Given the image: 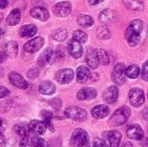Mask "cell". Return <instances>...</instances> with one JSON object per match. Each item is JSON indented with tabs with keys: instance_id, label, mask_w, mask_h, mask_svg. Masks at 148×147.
Instances as JSON below:
<instances>
[{
	"instance_id": "cell-12",
	"label": "cell",
	"mask_w": 148,
	"mask_h": 147,
	"mask_svg": "<svg viewBox=\"0 0 148 147\" xmlns=\"http://www.w3.org/2000/svg\"><path fill=\"white\" fill-rule=\"evenodd\" d=\"M30 16L36 19H38L42 22H45L49 18V13L48 10L42 6H36L32 8L29 11Z\"/></svg>"
},
{
	"instance_id": "cell-6",
	"label": "cell",
	"mask_w": 148,
	"mask_h": 147,
	"mask_svg": "<svg viewBox=\"0 0 148 147\" xmlns=\"http://www.w3.org/2000/svg\"><path fill=\"white\" fill-rule=\"evenodd\" d=\"M129 101L133 107H139L145 102V95L143 90L140 88H133L129 92Z\"/></svg>"
},
{
	"instance_id": "cell-8",
	"label": "cell",
	"mask_w": 148,
	"mask_h": 147,
	"mask_svg": "<svg viewBox=\"0 0 148 147\" xmlns=\"http://www.w3.org/2000/svg\"><path fill=\"white\" fill-rule=\"evenodd\" d=\"M44 45V39L41 36L35 37L23 45V49L29 53H35L40 50Z\"/></svg>"
},
{
	"instance_id": "cell-23",
	"label": "cell",
	"mask_w": 148,
	"mask_h": 147,
	"mask_svg": "<svg viewBox=\"0 0 148 147\" xmlns=\"http://www.w3.org/2000/svg\"><path fill=\"white\" fill-rule=\"evenodd\" d=\"M36 32H37V28L35 25H33V24H27V25L23 26L20 29L19 35L22 37L29 38V37L34 36L36 34Z\"/></svg>"
},
{
	"instance_id": "cell-29",
	"label": "cell",
	"mask_w": 148,
	"mask_h": 147,
	"mask_svg": "<svg viewBox=\"0 0 148 147\" xmlns=\"http://www.w3.org/2000/svg\"><path fill=\"white\" fill-rule=\"evenodd\" d=\"M125 6L132 10H142L144 8V3L142 1H123Z\"/></svg>"
},
{
	"instance_id": "cell-33",
	"label": "cell",
	"mask_w": 148,
	"mask_h": 147,
	"mask_svg": "<svg viewBox=\"0 0 148 147\" xmlns=\"http://www.w3.org/2000/svg\"><path fill=\"white\" fill-rule=\"evenodd\" d=\"M73 39L79 43H84L88 40V35L82 30L77 29L73 33Z\"/></svg>"
},
{
	"instance_id": "cell-32",
	"label": "cell",
	"mask_w": 148,
	"mask_h": 147,
	"mask_svg": "<svg viewBox=\"0 0 148 147\" xmlns=\"http://www.w3.org/2000/svg\"><path fill=\"white\" fill-rule=\"evenodd\" d=\"M86 62L88 63V65L93 68V69H95L98 68L99 66V62L95 55V51L94 52H88L87 56H86Z\"/></svg>"
},
{
	"instance_id": "cell-10",
	"label": "cell",
	"mask_w": 148,
	"mask_h": 147,
	"mask_svg": "<svg viewBox=\"0 0 148 147\" xmlns=\"http://www.w3.org/2000/svg\"><path fill=\"white\" fill-rule=\"evenodd\" d=\"M57 61L58 59L55 54V51H53L51 49H46L38 58V63L41 66H45L48 63L53 64Z\"/></svg>"
},
{
	"instance_id": "cell-18",
	"label": "cell",
	"mask_w": 148,
	"mask_h": 147,
	"mask_svg": "<svg viewBox=\"0 0 148 147\" xmlns=\"http://www.w3.org/2000/svg\"><path fill=\"white\" fill-rule=\"evenodd\" d=\"M29 130L36 135H42L46 131V126L40 120H31L29 123Z\"/></svg>"
},
{
	"instance_id": "cell-50",
	"label": "cell",
	"mask_w": 148,
	"mask_h": 147,
	"mask_svg": "<svg viewBox=\"0 0 148 147\" xmlns=\"http://www.w3.org/2000/svg\"><path fill=\"white\" fill-rule=\"evenodd\" d=\"M3 15L2 13H0V22L3 20Z\"/></svg>"
},
{
	"instance_id": "cell-2",
	"label": "cell",
	"mask_w": 148,
	"mask_h": 147,
	"mask_svg": "<svg viewBox=\"0 0 148 147\" xmlns=\"http://www.w3.org/2000/svg\"><path fill=\"white\" fill-rule=\"evenodd\" d=\"M131 115V110L128 107L123 106L118 108L109 119V125L111 126H118L125 124Z\"/></svg>"
},
{
	"instance_id": "cell-40",
	"label": "cell",
	"mask_w": 148,
	"mask_h": 147,
	"mask_svg": "<svg viewBox=\"0 0 148 147\" xmlns=\"http://www.w3.org/2000/svg\"><path fill=\"white\" fill-rule=\"evenodd\" d=\"M10 90L7 89L6 88H4L3 86H0V99L4 98L6 96H8L10 94Z\"/></svg>"
},
{
	"instance_id": "cell-21",
	"label": "cell",
	"mask_w": 148,
	"mask_h": 147,
	"mask_svg": "<svg viewBox=\"0 0 148 147\" xmlns=\"http://www.w3.org/2000/svg\"><path fill=\"white\" fill-rule=\"evenodd\" d=\"M107 138L108 139L110 147H119L122 135L118 131H110L108 133Z\"/></svg>"
},
{
	"instance_id": "cell-16",
	"label": "cell",
	"mask_w": 148,
	"mask_h": 147,
	"mask_svg": "<svg viewBox=\"0 0 148 147\" xmlns=\"http://www.w3.org/2000/svg\"><path fill=\"white\" fill-rule=\"evenodd\" d=\"M97 96V91L93 88H84L78 91L76 97L81 101H88L93 100Z\"/></svg>"
},
{
	"instance_id": "cell-41",
	"label": "cell",
	"mask_w": 148,
	"mask_h": 147,
	"mask_svg": "<svg viewBox=\"0 0 148 147\" xmlns=\"http://www.w3.org/2000/svg\"><path fill=\"white\" fill-rule=\"evenodd\" d=\"M6 145V139L5 137L0 133V147H4Z\"/></svg>"
},
{
	"instance_id": "cell-1",
	"label": "cell",
	"mask_w": 148,
	"mask_h": 147,
	"mask_svg": "<svg viewBox=\"0 0 148 147\" xmlns=\"http://www.w3.org/2000/svg\"><path fill=\"white\" fill-rule=\"evenodd\" d=\"M143 27H144L143 22L139 19L132 21L128 25L125 33V36L127 42L131 47H135L139 44L141 39Z\"/></svg>"
},
{
	"instance_id": "cell-38",
	"label": "cell",
	"mask_w": 148,
	"mask_h": 147,
	"mask_svg": "<svg viewBox=\"0 0 148 147\" xmlns=\"http://www.w3.org/2000/svg\"><path fill=\"white\" fill-rule=\"evenodd\" d=\"M27 75H28V77H29V78H30V79L37 78V77H38V75H39V70H38V68H31V69L28 72Z\"/></svg>"
},
{
	"instance_id": "cell-47",
	"label": "cell",
	"mask_w": 148,
	"mask_h": 147,
	"mask_svg": "<svg viewBox=\"0 0 148 147\" xmlns=\"http://www.w3.org/2000/svg\"><path fill=\"white\" fill-rule=\"evenodd\" d=\"M121 147H134L133 146V145H132V143H130V142H126V143H124Z\"/></svg>"
},
{
	"instance_id": "cell-9",
	"label": "cell",
	"mask_w": 148,
	"mask_h": 147,
	"mask_svg": "<svg viewBox=\"0 0 148 147\" xmlns=\"http://www.w3.org/2000/svg\"><path fill=\"white\" fill-rule=\"evenodd\" d=\"M71 3L69 2H60L53 7L54 14L58 17H65L71 12Z\"/></svg>"
},
{
	"instance_id": "cell-44",
	"label": "cell",
	"mask_w": 148,
	"mask_h": 147,
	"mask_svg": "<svg viewBox=\"0 0 148 147\" xmlns=\"http://www.w3.org/2000/svg\"><path fill=\"white\" fill-rule=\"evenodd\" d=\"M141 146L142 147H148V138H143L141 139Z\"/></svg>"
},
{
	"instance_id": "cell-34",
	"label": "cell",
	"mask_w": 148,
	"mask_h": 147,
	"mask_svg": "<svg viewBox=\"0 0 148 147\" xmlns=\"http://www.w3.org/2000/svg\"><path fill=\"white\" fill-rule=\"evenodd\" d=\"M97 36L101 40H108V39H109L111 37V34H110L109 29L107 27L102 26V27L98 28V29H97Z\"/></svg>"
},
{
	"instance_id": "cell-11",
	"label": "cell",
	"mask_w": 148,
	"mask_h": 147,
	"mask_svg": "<svg viewBox=\"0 0 148 147\" xmlns=\"http://www.w3.org/2000/svg\"><path fill=\"white\" fill-rule=\"evenodd\" d=\"M8 78L10 83L17 88L25 89L28 88V82L21 75H19L16 72H10L8 75Z\"/></svg>"
},
{
	"instance_id": "cell-48",
	"label": "cell",
	"mask_w": 148,
	"mask_h": 147,
	"mask_svg": "<svg viewBox=\"0 0 148 147\" xmlns=\"http://www.w3.org/2000/svg\"><path fill=\"white\" fill-rule=\"evenodd\" d=\"M3 75V69L2 67H0V77H2Z\"/></svg>"
},
{
	"instance_id": "cell-30",
	"label": "cell",
	"mask_w": 148,
	"mask_h": 147,
	"mask_svg": "<svg viewBox=\"0 0 148 147\" xmlns=\"http://www.w3.org/2000/svg\"><path fill=\"white\" fill-rule=\"evenodd\" d=\"M13 130H14V132L17 135L21 136L22 138L23 137H25V136H28L29 135V126H26L25 124H23V123L22 124H16V125H15L13 126Z\"/></svg>"
},
{
	"instance_id": "cell-19",
	"label": "cell",
	"mask_w": 148,
	"mask_h": 147,
	"mask_svg": "<svg viewBox=\"0 0 148 147\" xmlns=\"http://www.w3.org/2000/svg\"><path fill=\"white\" fill-rule=\"evenodd\" d=\"M109 113V108L106 105H98L92 108L91 114L95 119H103Z\"/></svg>"
},
{
	"instance_id": "cell-4",
	"label": "cell",
	"mask_w": 148,
	"mask_h": 147,
	"mask_svg": "<svg viewBox=\"0 0 148 147\" xmlns=\"http://www.w3.org/2000/svg\"><path fill=\"white\" fill-rule=\"evenodd\" d=\"M64 114L67 118L76 121H84L88 115L87 112L79 107H69L66 108Z\"/></svg>"
},
{
	"instance_id": "cell-28",
	"label": "cell",
	"mask_w": 148,
	"mask_h": 147,
	"mask_svg": "<svg viewBox=\"0 0 148 147\" xmlns=\"http://www.w3.org/2000/svg\"><path fill=\"white\" fill-rule=\"evenodd\" d=\"M140 72V67L137 64H132L127 67L125 70V75L130 79H135L139 76Z\"/></svg>"
},
{
	"instance_id": "cell-13",
	"label": "cell",
	"mask_w": 148,
	"mask_h": 147,
	"mask_svg": "<svg viewBox=\"0 0 148 147\" xmlns=\"http://www.w3.org/2000/svg\"><path fill=\"white\" fill-rule=\"evenodd\" d=\"M68 51L69 53V55L75 58L78 59L80 57H82V54H83V49L82 46L81 45V43H79L78 42L75 41L74 39L70 40L68 43Z\"/></svg>"
},
{
	"instance_id": "cell-3",
	"label": "cell",
	"mask_w": 148,
	"mask_h": 147,
	"mask_svg": "<svg viewBox=\"0 0 148 147\" xmlns=\"http://www.w3.org/2000/svg\"><path fill=\"white\" fill-rule=\"evenodd\" d=\"M71 147H88V135L87 132L82 128L75 129L69 140Z\"/></svg>"
},
{
	"instance_id": "cell-22",
	"label": "cell",
	"mask_w": 148,
	"mask_h": 147,
	"mask_svg": "<svg viewBox=\"0 0 148 147\" xmlns=\"http://www.w3.org/2000/svg\"><path fill=\"white\" fill-rule=\"evenodd\" d=\"M18 53V44L15 41L9 42L4 48V54L10 58H14Z\"/></svg>"
},
{
	"instance_id": "cell-43",
	"label": "cell",
	"mask_w": 148,
	"mask_h": 147,
	"mask_svg": "<svg viewBox=\"0 0 148 147\" xmlns=\"http://www.w3.org/2000/svg\"><path fill=\"white\" fill-rule=\"evenodd\" d=\"M142 116L145 120H148V107H146L143 111H142Z\"/></svg>"
},
{
	"instance_id": "cell-24",
	"label": "cell",
	"mask_w": 148,
	"mask_h": 147,
	"mask_svg": "<svg viewBox=\"0 0 148 147\" xmlns=\"http://www.w3.org/2000/svg\"><path fill=\"white\" fill-rule=\"evenodd\" d=\"M95 55L99 62L102 65H108L110 63V56L108 51L102 49H97L95 50Z\"/></svg>"
},
{
	"instance_id": "cell-26",
	"label": "cell",
	"mask_w": 148,
	"mask_h": 147,
	"mask_svg": "<svg viewBox=\"0 0 148 147\" xmlns=\"http://www.w3.org/2000/svg\"><path fill=\"white\" fill-rule=\"evenodd\" d=\"M77 23L83 28H89L94 24V19L92 16L85 14H82L77 18Z\"/></svg>"
},
{
	"instance_id": "cell-46",
	"label": "cell",
	"mask_w": 148,
	"mask_h": 147,
	"mask_svg": "<svg viewBox=\"0 0 148 147\" xmlns=\"http://www.w3.org/2000/svg\"><path fill=\"white\" fill-rule=\"evenodd\" d=\"M102 1L101 0H98V1H88V3L91 4V5H96V4H98V3H101Z\"/></svg>"
},
{
	"instance_id": "cell-51",
	"label": "cell",
	"mask_w": 148,
	"mask_h": 147,
	"mask_svg": "<svg viewBox=\"0 0 148 147\" xmlns=\"http://www.w3.org/2000/svg\"><path fill=\"white\" fill-rule=\"evenodd\" d=\"M2 126V120H1V119H0V126Z\"/></svg>"
},
{
	"instance_id": "cell-14",
	"label": "cell",
	"mask_w": 148,
	"mask_h": 147,
	"mask_svg": "<svg viewBox=\"0 0 148 147\" xmlns=\"http://www.w3.org/2000/svg\"><path fill=\"white\" fill-rule=\"evenodd\" d=\"M127 135L129 139L133 140H141L144 138V132L140 126L135 124L128 127L127 131Z\"/></svg>"
},
{
	"instance_id": "cell-42",
	"label": "cell",
	"mask_w": 148,
	"mask_h": 147,
	"mask_svg": "<svg viewBox=\"0 0 148 147\" xmlns=\"http://www.w3.org/2000/svg\"><path fill=\"white\" fill-rule=\"evenodd\" d=\"M9 2L6 0H0V9H4L8 6Z\"/></svg>"
},
{
	"instance_id": "cell-49",
	"label": "cell",
	"mask_w": 148,
	"mask_h": 147,
	"mask_svg": "<svg viewBox=\"0 0 148 147\" xmlns=\"http://www.w3.org/2000/svg\"><path fill=\"white\" fill-rule=\"evenodd\" d=\"M3 36V30L0 28V39L2 38V36Z\"/></svg>"
},
{
	"instance_id": "cell-7",
	"label": "cell",
	"mask_w": 148,
	"mask_h": 147,
	"mask_svg": "<svg viewBox=\"0 0 148 147\" xmlns=\"http://www.w3.org/2000/svg\"><path fill=\"white\" fill-rule=\"evenodd\" d=\"M55 78L59 84H68L74 79V71L70 68L61 69L56 73Z\"/></svg>"
},
{
	"instance_id": "cell-39",
	"label": "cell",
	"mask_w": 148,
	"mask_h": 147,
	"mask_svg": "<svg viewBox=\"0 0 148 147\" xmlns=\"http://www.w3.org/2000/svg\"><path fill=\"white\" fill-rule=\"evenodd\" d=\"M141 77H142V79H143L144 81H148V61L144 64V66H143Z\"/></svg>"
},
{
	"instance_id": "cell-45",
	"label": "cell",
	"mask_w": 148,
	"mask_h": 147,
	"mask_svg": "<svg viewBox=\"0 0 148 147\" xmlns=\"http://www.w3.org/2000/svg\"><path fill=\"white\" fill-rule=\"evenodd\" d=\"M5 57H6L5 54H4V53H3L2 51H0V63H2V62L4 61Z\"/></svg>"
},
{
	"instance_id": "cell-5",
	"label": "cell",
	"mask_w": 148,
	"mask_h": 147,
	"mask_svg": "<svg viewBox=\"0 0 148 147\" xmlns=\"http://www.w3.org/2000/svg\"><path fill=\"white\" fill-rule=\"evenodd\" d=\"M125 70H126V66L123 63H118L114 68V71L112 74V80L116 85L121 86L126 82Z\"/></svg>"
},
{
	"instance_id": "cell-17",
	"label": "cell",
	"mask_w": 148,
	"mask_h": 147,
	"mask_svg": "<svg viewBox=\"0 0 148 147\" xmlns=\"http://www.w3.org/2000/svg\"><path fill=\"white\" fill-rule=\"evenodd\" d=\"M92 76V74L87 67L81 66L76 70V81L78 83H84L88 79H90Z\"/></svg>"
},
{
	"instance_id": "cell-25",
	"label": "cell",
	"mask_w": 148,
	"mask_h": 147,
	"mask_svg": "<svg viewBox=\"0 0 148 147\" xmlns=\"http://www.w3.org/2000/svg\"><path fill=\"white\" fill-rule=\"evenodd\" d=\"M21 20V12L18 9H14L10 11L6 18V22L10 26L16 25Z\"/></svg>"
},
{
	"instance_id": "cell-36",
	"label": "cell",
	"mask_w": 148,
	"mask_h": 147,
	"mask_svg": "<svg viewBox=\"0 0 148 147\" xmlns=\"http://www.w3.org/2000/svg\"><path fill=\"white\" fill-rule=\"evenodd\" d=\"M68 36V33L66 31V29H58L56 30V33L54 35V38L55 40L56 41H59V42H62L64 41Z\"/></svg>"
},
{
	"instance_id": "cell-31",
	"label": "cell",
	"mask_w": 148,
	"mask_h": 147,
	"mask_svg": "<svg viewBox=\"0 0 148 147\" xmlns=\"http://www.w3.org/2000/svg\"><path fill=\"white\" fill-rule=\"evenodd\" d=\"M113 18H114V12H113V10H111L109 9L104 10L99 15V19L103 23H109L110 21L113 20Z\"/></svg>"
},
{
	"instance_id": "cell-35",
	"label": "cell",
	"mask_w": 148,
	"mask_h": 147,
	"mask_svg": "<svg viewBox=\"0 0 148 147\" xmlns=\"http://www.w3.org/2000/svg\"><path fill=\"white\" fill-rule=\"evenodd\" d=\"M31 146L33 147H50L46 140L39 137H33L31 139Z\"/></svg>"
},
{
	"instance_id": "cell-27",
	"label": "cell",
	"mask_w": 148,
	"mask_h": 147,
	"mask_svg": "<svg viewBox=\"0 0 148 147\" xmlns=\"http://www.w3.org/2000/svg\"><path fill=\"white\" fill-rule=\"evenodd\" d=\"M42 118H43V124L45 125L46 128H49L51 132H54V126L52 124V118H53V113L49 111L43 110L41 113Z\"/></svg>"
},
{
	"instance_id": "cell-20",
	"label": "cell",
	"mask_w": 148,
	"mask_h": 147,
	"mask_svg": "<svg viewBox=\"0 0 148 147\" xmlns=\"http://www.w3.org/2000/svg\"><path fill=\"white\" fill-rule=\"evenodd\" d=\"M39 92L44 95H51L56 92V86L49 81H44L39 85Z\"/></svg>"
},
{
	"instance_id": "cell-37",
	"label": "cell",
	"mask_w": 148,
	"mask_h": 147,
	"mask_svg": "<svg viewBox=\"0 0 148 147\" xmlns=\"http://www.w3.org/2000/svg\"><path fill=\"white\" fill-rule=\"evenodd\" d=\"M93 146L94 147H108L107 143L101 139H99V138H96L94 139V142H93Z\"/></svg>"
},
{
	"instance_id": "cell-15",
	"label": "cell",
	"mask_w": 148,
	"mask_h": 147,
	"mask_svg": "<svg viewBox=\"0 0 148 147\" xmlns=\"http://www.w3.org/2000/svg\"><path fill=\"white\" fill-rule=\"evenodd\" d=\"M118 95H119L118 88L115 86H110L109 88H108L104 91V93H103V100L106 102L109 103V104H113L117 101Z\"/></svg>"
}]
</instances>
